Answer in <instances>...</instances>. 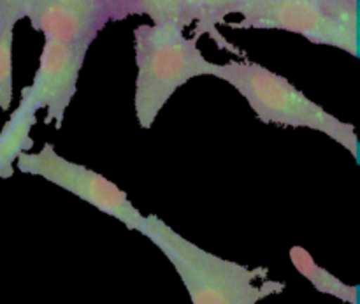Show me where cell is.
Returning <instances> with one entry per match:
<instances>
[{
	"label": "cell",
	"mask_w": 360,
	"mask_h": 304,
	"mask_svg": "<svg viewBox=\"0 0 360 304\" xmlns=\"http://www.w3.org/2000/svg\"><path fill=\"white\" fill-rule=\"evenodd\" d=\"M141 234L167 257L192 304H257L287 287L283 281L266 280L267 267L252 270L193 245L157 215L144 217Z\"/></svg>",
	"instance_id": "1"
},
{
	"label": "cell",
	"mask_w": 360,
	"mask_h": 304,
	"mask_svg": "<svg viewBox=\"0 0 360 304\" xmlns=\"http://www.w3.org/2000/svg\"><path fill=\"white\" fill-rule=\"evenodd\" d=\"M134 51L137 67L134 111L139 127L146 130L183 84L200 76H213L217 67L178 23L136 27Z\"/></svg>",
	"instance_id": "2"
},
{
	"label": "cell",
	"mask_w": 360,
	"mask_h": 304,
	"mask_svg": "<svg viewBox=\"0 0 360 304\" xmlns=\"http://www.w3.org/2000/svg\"><path fill=\"white\" fill-rule=\"evenodd\" d=\"M213 77L234 87L262 123L315 130L330 137L359 160L355 127L326 111L281 74L250 60H232L221 65L217 63Z\"/></svg>",
	"instance_id": "3"
},
{
	"label": "cell",
	"mask_w": 360,
	"mask_h": 304,
	"mask_svg": "<svg viewBox=\"0 0 360 304\" xmlns=\"http://www.w3.org/2000/svg\"><path fill=\"white\" fill-rule=\"evenodd\" d=\"M234 28L285 30L359 56V0H248Z\"/></svg>",
	"instance_id": "4"
},
{
	"label": "cell",
	"mask_w": 360,
	"mask_h": 304,
	"mask_svg": "<svg viewBox=\"0 0 360 304\" xmlns=\"http://www.w3.org/2000/svg\"><path fill=\"white\" fill-rule=\"evenodd\" d=\"M16 167L23 175L37 176L79 197L101 213L118 220L129 231L141 232L143 229L144 215L130 203L120 186L86 165L60 157L53 144L46 143L37 153H21L16 160Z\"/></svg>",
	"instance_id": "5"
},
{
	"label": "cell",
	"mask_w": 360,
	"mask_h": 304,
	"mask_svg": "<svg viewBox=\"0 0 360 304\" xmlns=\"http://www.w3.org/2000/svg\"><path fill=\"white\" fill-rule=\"evenodd\" d=\"M88 48L90 46L86 44H67L44 39L39 67L32 83L21 90L20 102L34 113L44 109L46 125L53 123L55 129L62 127L67 108L76 95Z\"/></svg>",
	"instance_id": "6"
},
{
	"label": "cell",
	"mask_w": 360,
	"mask_h": 304,
	"mask_svg": "<svg viewBox=\"0 0 360 304\" xmlns=\"http://www.w3.org/2000/svg\"><path fill=\"white\" fill-rule=\"evenodd\" d=\"M23 18H27L32 28L41 32L44 39L86 46H91L102 28L111 21L104 9L58 4H35L25 11Z\"/></svg>",
	"instance_id": "7"
},
{
	"label": "cell",
	"mask_w": 360,
	"mask_h": 304,
	"mask_svg": "<svg viewBox=\"0 0 360 304\" xmlns=\"http://www.w3.org/2000/svg\"><path fill=\"white\" fill-rule=\"evenodd\" d=\"M248 0H183V14H185L186 27L193 25V39H199L200 35H207L217 42L218 48L227 49L243 56L234 44L227 41L220 34L218 27L225 23L227 16L238 14Z\"/></svg>",
	"instance_id": "8"
},
{
	"label": "cell",
	"mask_w": 360,
	"mask_h": 304,
	"mask_svg": "<svg viewBox=\"0 0 360 304\" xmlns=\"http://www.w3.org/2000/svg\"><path fill=\"white\" fill-rule=\"evenodd\" d=\"M35 122H37V113L20 102L6 125L2 127L0 130V179L13 176L18 157L32 150L34 141L30 137V130Z\"/></svg>",
	"instance_id": "9"
},
{
	"label": "cell",
	"mask_w": 360,
	"mask_h": 304,
	"mask_svg": "<svg viewBox=\"0 0 360 304\" xmlns=\"http://www.w3.org/2000/svg\"><path fill=\"white\" fill-rule=\"evenodd\" d=\"M288 257H290V262L295 267V271L301 277H304L320 294L333 296V298L340 299V301L347 304H360L357 285L345 284L343 280H340L333 273L323 270L322 266L316 264V260L313 259V255L306 248L292 246Z\"/></svg>",
	"instance_id": "10"
},
{
	"label": "cell",
	"mask_w": 360,
	"mask_h": 304,
	"mask_svg": "<svg viewBox=\"0 0 360 304\" xmlns=\"http://www.w3.org/2000/svg\"><path fill=\"white\" fill-rule=\"evenodd\" d=\"M111 21H122L129 16H148L151 25L178 23L186 28L183 0H111Z\"/></svg>",
	"instance_id": "11"
},
{
	"label": "cell",
	"mask_w": 360,
	"mask_h": 304,
	"mask_svg": "<svg viewBox=\"0 0 360 304\" xmlns=\"http://www.w3.org/2000/svg\"><path fill=\"white\" fill-rule=\"evenodd\" d=\"M18 21L0 11V109L9 111L14 97L13 42Z\"/></svg>",
	"instance_id": "12"
},
{
	"label": "cell",
	"mask_w": 360,
	"mask_h": 304,
	"mask_svg": "<svg viewBox=\"0 0 360 304\" xmlns=\"http://www.w3.org/2000/svg\"><path fill=\"white\" fill-rule=\"evenodd\" d=\"M111 0H0V11L14 20H23L25 11L35 4H58V6H70V7H97V9L108 11L109 20H111Z\"/></svg>",
	"instance_id": "13"
}]
</instances>
